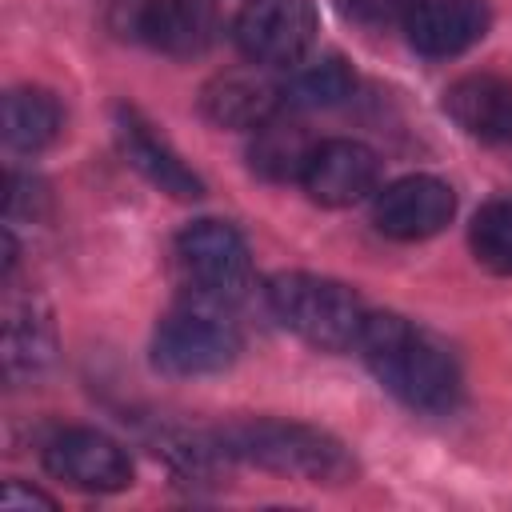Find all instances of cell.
<instances>
[{"instance_id": "obj_1", "label": "cell", "mask_w": 512, "mask_h": 512, "mask_svg": "<svg viewBox=\"0 0 512 512\" xmlns=\"http://www.w3.org/2000/svg\"><path fill=\"white\" fill-rule=\"evenodd\" d=\"M360 356L372 376L420 412H448L460 396V372L452 356L412 320L396 312H368L360 332Z\"/></svg>"}, {"instance_id": "obj_2", "label": "cell", "mask_w": 512, "mask_h": 512, "mask_svg": "<svg viewBox=\"0 0 512 512\" xmlns=\"http://www.w3.org/2000/svg\"><path fill=\"white\" fill-rule=\"evenodd\" d=\"M216 444L224 460H244V464L316 480V484H340L352 476V456L344 452V444L308 424L248 420V424H232L216 432Z\"/></svg>"}, {"instance_id": "obj_3", "label": "cell", "mask_w": 512, "mask_h": 512, "mask_svg": "<svg viewBox=\"0 0 512 512\" xmlns=\"http://www.w3.org/2000/svg\"><path fill=\"white\" fill-rule=\"evenodd\" d=\"M268 308L272 316L320 352H344L360 344L364 332V304L352 288L312 272H280L268 280Z\"/></svg>"}, {"instance_id": "obj_4", "label": "cell", "mask_w": 512, "mask_h": 512, "mask_svg": "<svg viewBox=\"0 0 512 512\" xmlns=\"http://www.w3.org/2000/svg\"><path fill=\"white\" fill-rule=\"evenodd\" d=\"M176 264L184 280L216 304L240 300L252 288V260L232 224L196 220L176 236Z\"/></svg>"}, {"instance_id": "obj_5", "label": "cell", "mask_w": 512, "mask_h": 512, "mask_svg": "<svg viewBox=\"0 0 512 512\" xmlns=\"http://www.w3.org/2000/svg\"><path fill=\"white\" fill-rule=\"evenodd\" d=\"M240 356V332L204 308H184L160 320L152 336V364L168 376H212Z\"/></svg>"}, {"instance_id": "obj_6", "label": "cell", "mask_w": 512, "mask_h": 512, "mask_svg": "<svg viewBox=\"0 0 512 512\" xmlns=\"http://www.w3.org/2000/svg\"><path fill=\"white\" fill-rule=\"evenodd\" d=\"M236 48L260 68L300 64L316 40L312 0H248L232 24Z\"/></svg>"}, {"instance_id": "obj_7", "label": "cell", "mask_w": 512, "mask_h": 512, "mask_svg": "<svg viewBox=\"0 0 512 512\" xmlns=\"http://www.w3.org/2000/svg\"><path fill=\"white\" fill-rule=\"evenodd\" d=\"M120 32L164 56L188 60L208 52L216 36V20L204 0H132L124 8Z\"/></svg>"}, {"instance_id": "obj_8", "label": "cell", "mask_w": 512, "mask_h": 512, "mask_svg": "<svg viewBox=\"0 0 512 512\" xmlns=\"http://www.w3.org/2000/svg\"><path fill=\"white\" fill-rule=\"evenodd\" d=\"M44 468L80 492H120L132 484L128 452L92 428L56 432L44 444Z\"/></svg>"}, {"instance_id": "obj_9", "label": "cell", "mask_w": 512, "mask_h": 512, "mask_svg": "<svg viewBox=\"0 0 512 512\" xmlns=\"http://www.w3.org/2000/svg\"><path fill=\"white\" fill-rule=\"evenodd\" d=\"M380 180V160L360 140H320L304 164V192L324 208L360 204Z\"/></svg>"}, {"instance_id": "obj_10", "label": "cell", "mask_w": 512, "mask_h": 512, "mask_svg": "<svg viewBox=\"0 0 512 512\" xmlns=\"http://www.w3.org/2000/svg\"><path fill=\"white\" fill-rule=\"evenodd\" d=\"M452 212L456 196L436 176H404L388 184L372 204L376 228L392 240H428L452 220Z\"/></svg>"}, {"instance_id": "obj_11", "label": "cell", "mask_w": 512, "mask_h": 512, "mask_svg": "<svg viewBox=\"0 0 512 512\" xmlns=\"http://www.w3.org/2000/svg\"><path fill=\"white\" fill-rule=\"evenodd\" d=\"M488 20L484 0H416L404 16V36L420 56L448 60L468 52L488 32Z\"/></svg>"}, {"instance_id": "obj_12", "label": "cell", "mask_w": 512, "mask_h": 512, "mask_svg": "<svg viewBox=\"0 0 512 512\" xmlns=\"http://www.w3.org/2000/svg\"><path fill=\"white\" fill-rule=\"evenodd\" d=\"M284 104V88L272 84L264 72L256 68H240V72H220L204 84L200 92V112L216 124V128H244L256 132L260 124H268Z\"/></svg>"}, {"instance_id": "obj_13", "label": "cell", "mask_w": 512, "mask_h": 512, "mask_svg": "<svg viewBox=\"0 0 512 512\" xmlns=\"http://www.w3.org/2000/svg\"><path fill=\"white\" fill-rule=\"evenodd\" d=\"M116 144L124 152V160L160 192L176 196V200H196L204 196L200 176L152 132V124L136 112V108H116Z\"/></svg>"}, {"instance_id": "obj_14", "label": "cell", "mask_w": 512, "mask_h": 512, "mask_svg": "<svg viewBox=\"0 0 512 512\" xmlns=\"http://www.w3.org/2000/svg\"><path fill=\"white\" fill-rule=\"evenodd\" d=\"M444 112L476 140L512 144V84L500 76H464L444 92Z\"/></svg>"}, {"instance_id": "obj_15", "label": "cell", "mask_w": 512, "mask_h": 512, "mask_svg": "<svg viewBox=\"0 0 512 512\" xmlns=\"http://www.w3.org/2000/svg\"><path fill=\"white\" fill-rule=\"evenodd\" d=\"M312 148H316V140H308V132L300 124L272 116L268 124H260L252 132L248 160H252V172H260L264 180H300Z\"/></svg>"}, {"instance_id": "obj_16", "label": "cell", "mask_w": 512, "mask_h": 512, "mask_svg": "<svg viewBox=\"0 0 512 512\" xmlns=\"http://www.w3.org/2000/svg\"><path fill=\"white\" fill-rule=\"evenodd\" d=\"M48 356H52L48 312L36 300L8 304V320H4V376L8 380L32 376Z\"/></svg>"}, {"instance_id": "obj_17", "label": "cell", "mask_w": 512, "mask_h": 512, "mask_svg": "<svg viewBox=\"0 0 512 512\" xmlns=\"http://www.w3.org/2000/svg\"><path fill=\"white\" fill-rule=\"evenodd\" d=\"M60 132V104L40 88H12L4 96V144L12 152H40Z\"/></svg>"}, {"instance_id": "obj_18", "label": "cell", "mask_w": 512, "mask_h": 512, "mask_svg": "<svg viewBox=\"0 0 512 512\" xmlns=\"http://www.w3.org/2000/svg\"><path fill=\"white\" fill-rule=\"evenodd\" d=\"M284 88V104L288 108H332L340 100L352 96L356 76L340 56H324L316 64H304Z\"/></svg>"}, {"instance_id": "obj_19", "label": "cell", "mask_w": 512, "mask_h": 512, "mask_svg": "<svg viewBox=\"0 0 512 512\" xmlns=\"http://www.w3.org/2000/svg\"><path fill=\"white\" fill-rule=\"evenodd\" d=\"M472 252L488 272L512 276V196H496L488 200L476 216H472Z\"/></svg>"}, {"instance_id": "obj_20", "label": "cell", "mask_w": 512, "mask_h": 512, "mask_svg": "<svg viewBox=\"0 0 512 512\" xmlns=\"http://www.w3.org/2000/svg\"><path fill=\"white\" fill-rule=\"evenodd\" d=\"M416 0H340V12L364 28H384V24H404Z\"/></svg>"}, {"instance_id": "obj_21", "label": "cell", "mask_w": 512, "mask_h": 512, "mask_svg": "<svg viewBox=\"0 0 512 512\" xmlns=\"http://www.w3.org/2000/svg\"><path fill=\"white\" fill-rule=\"evenodd\" d=\"M36 200H40V184L32 176H16L8 172V192H4V208H8V220L16 216H36Z\"/></svg>"}, {"instance_id": "obj_22", "label": "cell", "mask_w": 512, "mask_h": 512, "mask_svg": "<svg viewBox=\"0 0 512 512\" xmlns=\"http://www.w3.org/2000/svg\"><path fill=\"white\" fill-rule=\"evenodd\" d=\"M0 504L4 508H56V500L52 496H44V492H36V488H24V484H16V480H8L4 484V492H0Z\"/></svg>"}]
</instances>
